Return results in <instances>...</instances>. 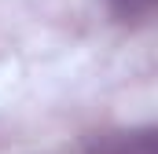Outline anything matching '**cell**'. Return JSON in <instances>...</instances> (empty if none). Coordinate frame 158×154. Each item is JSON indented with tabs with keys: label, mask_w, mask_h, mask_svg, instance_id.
Listing matches in <instances>:
<instances>
[{
	"label": "cell",
	"mask_w": 158,
	"mask_h": 154,
	"mask_svg": "<svg viewBox=\"0 0 158 154\" xmlns=\"http://www.w3.org/2000/svg\"><path fill=\"white\" fill-rule=\"evenodd\" d=\"M99 154H155V140L151 132H136V136H118L110 140Z\"/></svg>",
	"instance_id": "cell-1"
},
{
	"label": "cell",
	"mask_w": 158,
	"mask_h": 154,
	"mask_svg": "<svg viewBox=\"0 0 158 154\" xmlns=\"http://www.w3.org/2000/svg\"><path fill=\"white\" fill-rule=\"evenodd\" d=\"M110 4V11L125 18V22H143V18H151V11H155L158 0H107Z\"/></svg>",
	"instance_id": "cell-2"
}]
</instances>
